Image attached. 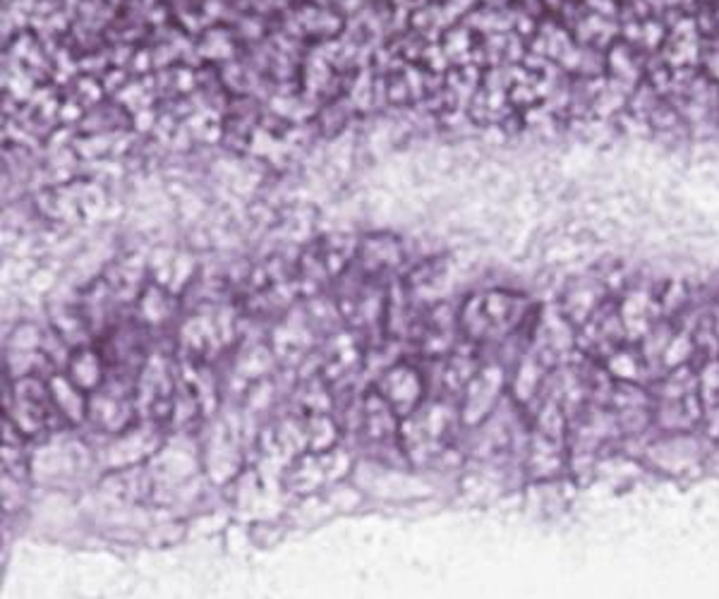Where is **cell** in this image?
<instances>
[{"label": "cell", "instance_id": "1", "mask_svg": "<svg viewBox=\"0 0 719 599\" xmlns=\"http://www.w3.org/2000/svg\"><path fill=\"white\" fill-rule=\"evenodd\" d=\"M15 411L20 413V417L29 419L22 431H29V425L32 429L51 427V419L56 417V411L51 407V395H48L44 383L36 379H24L20 383L15 395Z\"/></svg>", "mask_w": 719, "mask_h": 599}]
</instances>
